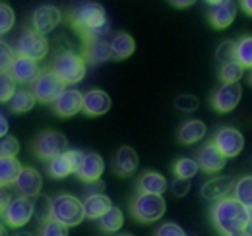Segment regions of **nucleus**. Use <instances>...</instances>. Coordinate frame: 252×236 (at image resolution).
I'll list each match as a JSON object with an SVG mask.
<instances>
[{
  "mask_svg": "<svg viewBox=\"0 0 252 236\" xmlns=\"http://www.w3.org/2000/svg\"><path fill=\"white\" fill-rule=\"evenodd\" d=\"M70 24L84 35L86 43L105 39V35L111 31L109 22H107V14H105L103 6L97 2L78 4L70 14Z\"/></svg>",
  "mask_w": 252,
  "mask_h": 236,
  "instance_id": "1",
  "label": "nucleus"
},
{
  "mask_svg": "<svg viewBox=\"0 0 252 236\" xmlns=\"http://www.w3.org/2000/svg\"><path fill=\"white\" fill-rule=\"evenodd\" d=\"M212 219H214L216 227L225 235L243 233L251 225L249 207L243 206L237 198H223V200H220L214 206Z\"/></svg>",
  "mask_w": 252,
  "mask_h": 236,
  "instance_id": "2",
  "label": "nucleus"
},
{
  "mask_svg": "<svg viewBox=\"0 0 252 236\" xmlns=\"http://www.w3.org/2000/svg\"><path fill=\"white\" fill-rule=\"evenodd\" d=\"M167 211L165 198L159 194H146L140 192L136 196V200L132 202V213L134 219L140 223H156L159 221Z\"/></svg>",
  "mask_w": 252,
  "mask_h": 236,
  "instance_id": "3",
  "label": "nucleus"
},
{
  "mask_svg": "<svg viewBox=\"0 0 252 236\" xmlns=\"http://www.w3.org/2000/svg\"><path fill=\"white\" fill-rule=\"evenodd\" d=\"M53 219L63 223L66 227H76L86 219L84 202L70 194H61L53 200Z\"/></svg>",
  "mask_w": 252,
  "mask_h": 236,
  "instance_id": "4",
  "label": "nucleus"
},
{
  "mask_svg": "<svg viewBox=\"0 0 252 236\" xmlns=\"http://www.w3.org/2000/svg\"><path fill=\"white\" fill-rule=\"evenodd\" d=\"M53 72L63 80V84H80L86 76V60L72 51H64L55 60Z\"/></svg>",
  "mask_w": 252,
  "mask_h": 236,
  "instance_id": "5",
  "label": "nucleus"
},
{
  "mask_svg": "<svg viewBox=\"0 0 252 236\" xmlns=\"http://www.w3.org/2000/svg\"><path fill=\"white\" fill-rule=\"evenodd\" d=\"M16 51H18V57H26V59L32 60H43L49 53V41L45 35L37 33L35 30H26L18 43H16Z\"/></svg>",
  "mask_w": 252,
  "mask_h": 236,
  "instance_id": "6",
  "label": "nucleus"
},
{
  "mask_svg": "<svg viewBox=\"0 0 252 236\" xmlns=\"http://www.w3.org/2000/svg\"><path fill=\"white\" fill-rule=\"evenodd\" d=\"M68 140L64 138V134L61 132H55V130H47L43 132L37 142H35V153L39 159L43 161H53L57 159L59 155H63L68 151Z\"/></svg>",
  "mask_w": 252,
  "mask_h": 236,
  "instance_id": "7",
  "label": "nucleus"
},
{
  "mask_svg": "<svg viewBox=\"0 0 252 236\" xmlns=\"http://www.w3.org/2000/svg\"><path fill=\"white\" fill-rule=\"evenodd\" d=\"M64 91L66 89H64L63 80L55 72H43L32 88L35 99L41 101V103H57V99L63 95Z\"/></svg>",
  "mask_w": 252,
  "mask_h": 236,
  "instance_id": "8",
  "label": "nucleus"
},
{
  "mask_svg": "<svg viewBox=\"0 0 252 236\" xmlns=\"http://www.w3.org/2000/svg\"><path fill=\"white\" fill-rule=\"evenodd\" d=\"M33 213H35V206H33L32 200L26 196H18L10 202V206L6 209H2V219L6 225L20 229L32 221Z\"/></svg>",
  "mask_w": 252,
  "mask_h": 236,
  "instance_id": "9",
  "label": "nucleus"
},
{
  "mask_svg": "<svg viewBox=\"0 0 252 236\" xmlns=\"http://www.w3.org/2000/svg\"><path fill=\"white\" fill-rule=\"evenodd\" d=\"M214 144L229 159V157H237L243 151V148H245V138L235 128H221V130L216 132Z\"/></svg>",
  "mask_w": 252,
  "mask_h": 236,
  "instance_id": "10",
  "label": "nucleus"
},
{
  "mask_svg": "<svg viewBox=\"0 0 252 236\" xmlns=\"http://www.w3.org/2000/svg\"><path fill=\"white\" fill-rule=\"evenodd\" d=\"M208 6L212 8L210 22L216 30H225L235 22L237 2H233V0H214V2H208Z\"/></svg>",
  "mask_w": 252,
  "mask_h": 236,
  "instance_id": "11",
  "label": "nucleus"
},
{
  "mask_svg": "<svg viewBox=\"0 0 252 236\" xmlns=\"http://www.w3.org/2000/svg\"><path fill=\"white\" fill-rule=\"evenodd\" d=\"M241 95H243V88L239 84H223L216 93H214V99H212V105L218 113H231L239 101H241Z\"/></svg>",
  "mask_w": 252,
  "mask_h": 236,
  "instance_id": "12",
  "label": "nucleus"
},
{
  "mask_svg": "<svg viewBox=\"0 0 252 236\" xmlns=\"http://www.w3.org/2000/svg\"><path fill=\"white\" fill-rule=\"evenodd\" d=\"M80 157H82V151H76V149H70L63 155H59L57 159L49 161V165H47L49 175L53 178H66L68 175L76 173Z\"/></svg>",
  "mask_w": 252,
  "mask_h": 236,
  "instance_id": "13",
  "label": "nucleus"
},
{
  "mask_svg": "<svg viewBox=\"0 0 252 236\" xmlns=\"http://www.w3.org/2000/svg\"><path fill=\"white\" fill-rule=\"evenodd\" d=\"M63 16H61V10L55 8V6H41L35 10L32 18V26L33 30L41 35H47L53 30H57V26L61 24Z\"/></svg>",
  "mask_w": 252,
  "mask_h": 236,
  "instance_id": "14",
  "label": "nucleus"
},
{
  "mask_svg": "<svg viewBox=\"0 0 252 236\" xmlns=\"http://www.w3.org/2000/svg\"><path fill=\"white\" fill-rule=\"evenodd\" d=\"M103 171H105V163L97 153H82L78 169H76V175L80 180H84L88 184L97 182L103 175Z\"/></svg>",
  "mask_w": 252,
  "mask_h": 236,
  "instance_id": "15",
  "label": "nucleus"
},
{
  "mask_svg": "<svg viewBox=\"0 0 252 236\" xmlns=\"http://www.w3.org/2000/svg\"><path fill=\"white\" fill-rule=\"evenodd\" d=\"M80 111H84V95L76 89H66L55 103V113L59 117H74Z\"/></svg>",
  "mask_w": 252,
  "mask_h": 236,
  "instance_id": "16",
  "label": "nucleus"
},
{
  "mask_svg": "<svg viewBox=\"0 0 252 236\" xmlns=\"http://www.w3.org/2000/svg\"><path fill=\"white\" fill-rule=\"evenodd\" d=\"M10 74L14 76V80L18 84H32V86L41 76L39 64L32 59H26V57H16L12 68H10Z\"/></svg>",
  "mask_w": 252,
  "mask_h": 236,
  "instance_id": "17",
  "label": "nucleus"
},
{
  "mask_svg": "<svg viewBox=\"0 0 252 236\" xmlns=\"http://www.w3.org/2000/svg\"><path fill=\"white\" fill-rule=\"evenodd\" d=\"M41 188H43V178L32 167H26L16 180V190L20 192V196H26V198L41 196Z\"/></svg>",
  "mask_w": 252,
  "mask_h": 236,
  "instance_id": "18",
  "label": "nucleus"
},
{
  "mask_svg": "<svg viewBox=\"0 0 252 236\" xmlns=\"http://www.w3.org/2000/svg\"><path fill=\"white\" fill-rule=\"evenodd\" d=\"M225 155L221 153L220 149L216 148V144H208L200 149V155H198V165L202 171L206 173H220L221 169L225 167Z\"/></svg>",
  "mask_w": 252,
  "mask_h": 236,
  "instance_id": "19",
  "label": "nucleus"
},
{
  "mask_svg": "<svg viewBox=\"0 0 252 236\" xmlns=\"http://www.w3.org/2000/svg\"><path fill=\"white\" fill-rule=\"evenodd\" d=\"M233 184H235V182H233L231 177H216V178H212V180H208V182L202 186L200 194H202L204 200H218V202H220L223 198H229V192L235 188Z\"/></svg>",
  "mask_w": 252,
  "mask_h": 236,
  "instance_id": "20",
  "label": "nucleus"
},
{
  "mask_svg": "<svg viewBox=\"0 0 252 236\" xmlns=\"http://www.w3.org/2000/svg\"><path fill=\"white\" fill-rule=\"evenodd\" d=\"M111 109V97L101 91V89H92L84 95V111L90 117H101L109 113Z\"/></svg>",
  "mask_w": 252,
  "mask_h": 236,
  "instance_id": "21",
  "label": "nucleus"
},
{
  "mask_svg": "<svg viewBox=\"0 0 252 236\" xmlns=\"http://www.w3.org/2000/svg\"><path fill=\"white\" fill-rule=\"evenodd\" d=\"M113 59V49L111 43H107L105 39H97V41H90L84 47V60L90 64H101L107 60Z\"/></svg>",
  "mask_w": 252,
  "mask_h": 236,
  "instance_id": "22",
  "label": "nucleus"
},
{
  "mask_svg": "<svg viewBox=\"0 0 252 236\" xmlns=\"http://www.w3.org/2000/svg\"><path fill=\"white\" fill-rule=\"evenodd\" d=\"M138 169V153L132 148H121L115 157V173L119 177H130Z\"/></svg>",
  "mask_w": 252,
  "mask_h": 236,
  "instance_id": "23",
  "label": "nucleus"
},
{
  "mask_svg": "<svg viewBox=\"0 0 252 236\" xmlns=\"http://www.w3.org/2000/svg\"><path fill=\"white\" fill-rule=\"evenodd\" d=\"M84 209H86V217L90 221H101L103 215L113 209V204H111V198L105 196V194H95V196H88L84 200Z\"/></svg>",
  "mask_w": 252,
  "mask_h": 236,
  "instance_id": "24",
  "label": "nucleus"
},
{
  "mask_svg": "<svg viewBox=\"0 0 252 236\" xmlns=\"http://www.w3.org/2000/svg\"><path fill=\"white\" fill-rule=\"evenodd\" d=\"M206 130L208 128L202 120H187L179 130V142L185 144V146L196 144L206 136Z\"/></svg>",
  "mask_w": 252,
  "mask_h": 236,
  "instance_id": "25",
  "label": "nucleus"
},
{
  "mask_svg": "<svg viewBox=\"0 0 252 236\" xmlns=\"http://www.w3.org/2000/svg\"><path fill=\"white\" fill-rule=\"evenodd\" d=\"M111 49H113V59L125 60L134 55L136 51V43L128 33H117L111 41Z\"/></svg>",
  "mask_w": 252,
  "mask_h": 236,
  "instance_id": "26",
  "label": "nucleus"
},
{
  "mask_svg": "<svg viewBox=\"0 0 252 236\" xmlns=\"http://www.w3.org/2000/svg\"><path fill=\"white\" fill-rule=\"evenodd\" d=\"M22 171H24V167H22L14 157H2V161H0V180H2V188H8L10 184H16V180H18Z\"/></svg>",
  "mask_w": 252,
  "mask_h": 236,
  "instance_id": "27",
  "label": "nucleus"
},
{
  "mask_svg": "<svg viewBox=\"0 0 252 236\" xmlns=\"http://www.w3.org/2000/svg\"><path fill=\"white\" fill-rule=\"evenodd\" d=\"M138 188L140 192H146V194H163L165 188H167V180L165 177H161L159 173H144L140 180H138Z\"/></svg>",
  "mask_w": 252,
  "mask_h": 236,
  "instance_id": "28",
  "label": "nucleus"
},
{
  "mask_svg": "<svg viewBox=\"0 0 252 236\" xmlns=\"http://www.w3.org/2000/svg\"><path fill=\"white\" fill-rule=\"evenodd\" d=\"M35 95H33L32 91H26V89H18L16 91V95L12 97V101H10V109H12V113H28V111H32L33 107H35Z\"/></svg>",
  "mask_w": 252,
  "mask_h": 236,
  "instance_id": "29",
  "label": "nucleus"
},
{
  "mask_svg": "<svg viewBox=\"0 0 252 236\" xmlns=\"http://www.w3.org/2000/svg\"><path fill=\"white\" fill-rule=\"evenodd\" d=\"M99 223H101V229L105 233H117L125 225V215H123V211L119 207H113L103 215V219Z\"/></svg>",
  "mask_w": 252,
  "mask_h": 236,
  "instance_id": "30",
  "label": "nucleus"
},
{
  "mask_svg": "<svg viewBox=\"0 0 252 236\" xmlns=\"http://www.w3.org/2000/svg\"><path fill=\"white\" fill-rule=\"evenodd\" d=\"M35 206V213L33 217L41 223V225H47L51 219H53V200L47 198V196H37V200L33 202Z\"/></svg>",
  "mask_w": 252,
  "mask_h": 236,
  "instance_id": "31",
  "label": "nucleus"
},
{
  "mask_svg": "<svg viewBox=\"0 0 252 236\" xmlns=\"http://www.w3.org/2000/svg\"><path fill=\"white\" fill-rule=\"evenodd\" d=\"M235 198L247 206L249 209L252 207V177H243L235 184Z\"/></svg>",
  "mask_w": 252,
  "mask_h": 236,
  "instance_id": "32",
  "label": "nucleus"
},
{
  "mask_svg": "<svg viewBox=\"0 0 252 236\" xmlns=\"http://www.w3.org/2000/svg\"><path fill=\"white\" fill-rule=\"evenodd\" d=\"M237 62L243 68H251L252 70V35L243 37L237 43Z\"/></svg>",
  "mask_w": 252,
  "mask_h": 236,
  "instance_id": "33",
  "label": "nucleus"
},
{
  "mask_svg": "<svg viewBox=\"0 0 252 236\" xmlns=\"http://www.w3.org/2000/svg\"><path fill=\"white\" fill-rule=\"evenodd\" d=\"M243 72H245V68L239 62H229V64L221 66L220 78L223 84H239V80L243 78Z\"/></svg>",
  "mask_w": 252,
  "mask_h": 236,
  "instance_id": "34",
  "label": "nucleus"
},
{
  "mask_svg": "<svg viewBox=\"0 0 252 236\" xmlns=\"http://www.w3.org/2000/svg\"><path fill=\"white\" fill-rule=\"evenodd\" d=\"M216 59L223 64H229V62H237V43L235 41H221L218 51H216Z\"/></svg>",
  "mask_w": 252,
  "mask_h": 236,
  "instance_id": "35",
  "label": "nucleus"
},
{
  "mask_svg": "<svg viewBox=\"0 0 252 236\" xmlns=\"http://www.w3.org/2000/svg\"><path fill=\"white\" fill-rule=\"evenodd\" d=\"M198 169H200V165H198L194 159H189V157L179 159V161L175 163V167H173L177 178H189V180L198 173Z\"/></svg>",
  "mask_w": 252,
  "mask_h": 236,
  "instance_id": "36",
  "label": "nucleus"
},
{
  "mask_svg": "<svg viewBox=\"0 0 252 236\" xmlns=\"http://www.w3.org/2000/svg\"><path fill=\"white\" fill-rule=\"evenodd\" d=\"M16 80H14V76L10 74V72H2V76H0V101L2 103H8V101H12V97L16 95Z\"/></svg>",
  "mask_w": 252,
  "mask_h": 236,
  "instance_id": "37",
  "label": "nucleus"
},
{
  "mask_svg": "<svg viewBox=\"0 0 252 236\" xmlns=\"http://www.w3.org/2000/svg\"><path fill=\"white\" fill-rule=\"evenodd\" d=\"M14 22H16L14 10H12L6 2H2V4H0V33H2V35L8 33V31L14 28Z\"/></svg>",
  "mask_w": 252,
  "mask_h": 236,
  "instance_id": "38",
  "label": "nucleus"
},
{
  "mask_svg": "<svg viewBox=\"0 0 252 236\" xmlns=\"http://www.w3.org/2000/svg\"><path fill=\"white\" fill-rule=\"evenodd\" d=\"M175 107H177L181 113H194V111L200 107V101H198V97L185 93V95H179V97L175 99Z\"/></svg>",
  "mask_w": 252,
  "mask_h": 236,
  "instance_id": "39",
  "label": "nucleus"
},
{
  "mask_svg": "<svg viewBox=\"0 0 252 236\" xmlns=\"http://www.w3.org/2000/svg\"><path fill=\"white\" fill-rule=\"evenodd\" d=\"M41 236H68V227L59 223L57 219H51L47 225H43Z\"/></svg>",
  "mask_w": 252,
  "mask_h": 236,
  "instance_id": "40",
  "label": "nucleus"
},
{
  "mask_svg": "<svg viewBox=\"0 0 252 236\" xmlns=\"http://www.w3.org/2000/svg\"><path fill=\"white\" fill-rule=\"evenodd\" d=\"M18 151H20V144H18L16 138H12V136H4L2 138V142H0V153H2V157H14L16 159Z\"/></svg>",
  "mask_w": 252,
  "mask_h": 236,
  "instance_id": "41",
  "label": "nucleus"
},
{
  "mask_svg": "<svg viewBox=\"0 0 252 236\" xmlns=\"http://www.w3.org/2000/svg\"><path fill=\"white\" fill-rule=\"evenodd\" d=\"M0 49H2V55H0V66H2V72H8L10 68H12V64H14V51H12V47L6 43V41H2L0 43Z\"/></svg>",
  "mask_w": 252,
  "mask_h": 236,
  "instance_id": "42",
  "label": "nucleus"
},
{
  "mask_svg": "<svg viewBox=\"0 0 252 236\" xmlns=\"http://www.w3.org/2000/svg\"><path fill=\"white\" fill-rule=\"evenodd\" d=\"M171 192L175 198H185L190 192V180L189 178H175V182L171 184Z\"/></svg>",
  "mask_w": 252,
  "mask_h": 236,
  "instance_id": "43",
  "label": "nucleus"
},
{
  "mask_svg": "<svg viewBox=\"0 0 252 236\" xmlns=\"http://www.w3.org/2000/svg\"><path fill=\"white\" fill-rule=\"evenodd\" d=\"M156 236H187V235H185V231L177 223H165V225H161L158 231H156Z\"/></svg>",
  "mask_w": 252,
  "mask_h": 236,
  "instance_id": "44",
  "label": "nucleus"
},
{
  "mask_svg": "<svg viewBox=\"0 0 252 236\" xmlns=\"http://www.w3.org/2000/svg\"><path fill=\"white\" fill-rule=\"evenodd\" d=\"M103 190H105V186L97 180V182H90L88 186H86V194L88 196H95V194H103Z\"/></svg>",
  "mask_w": 252,
  "mask_h": 236,
  "instance_id": "45",
  "label": "nucleus"
},
{
  "mask_svg": "<svg viewBox=\"0 0 252 236\" xmlns=\"http://www.w3.org/2000/svg\"><path fill=\"white\" fill-rule=\"evenodd\" d=\"M12 200H14V198H12V196H8V190L4 188V190H2V204H0L2 209H6V207L10 206V202H12Z\"/></svg>",
  "mask_w": 252,
  "mask_h": 236,
  "instance_id": "46",
  "label": "nucleus"
},
{
  "mask_svg": "<svg viewBox=\"0 0 252 236\" xmlns=\"http://www.w3.org/2000/svg\"><path fill=\"white\" fill-rule=\"evenodd\" d=\"M0 122H2L0 132H2V138H4V136H8V118H6V115H2V117H0Z\"/></svg>",
  "mask_w": 252,
  "mask_h": 236,
  "instance_id": "47",
  "label": "nucleus"
},
{
  "mask_svg": "<svg viewBox=\"0 0 252 236\" xmlns=\"http://www.w3.org/2000/svg\"><path fill=\"white\" fill-rule=\"evenodd\" d=\"M194 2L192 0H181V2H171V6H175V8H190Z\"/></svg>",
  "mask_w": 252,
  "mask_h": 236,
  "instance_id": "48",
  "label": "nucleus"
},
{
  "mask_svg": "<svg viewBox=\"0 0 252 236\" xmlns=\"http://www.w3.org/2000/svg\"><path fill=\"white\" fill-rule=\"evenodd\" d=\"M241 8H243L249 16H252V0H243V2H241Z\"/></svg>",
  "mask_w": 252,
  "mask_h": 236,
  "instance_id": "49",
  "label": "nucleus"
},
{
  "mask_svg": "<svg viewBox=\"0 0 252 236\" xmlns=\"http://www.w3.org/2000/svg\"><path fill=\"white\" fill-rule=\"evenodd\" d=\"M14 236H33V235L28 233V231H18V233H14Z\"/></svg>",
  "mask_w": 252,
  "mask_h": 236,
  "instance_id": "50",
  "label": "nucleus"
},
{
  "mask_svg": "<svg viewBox=\"0 0 252 236\" xmlns=\"http://www.w3.org/2000/svg\"><path fill=\"white\" fill-rule=\"evenodd\" d=\"M227 236H252V235L247 233V231H243V233H235V235H227Z\"/></svg>",
  "mask_w": 252,
  "mask_h": 236,
  "instance_id": "51",
  "label": "nucleus"
},
{
  "mask_svg": "<svg viewBox=\"0 0 252 236\" xmlns=\"http://www.w3.org/2000/svg\"><path fill=\"white\" fill-rule=\"evenodd\" d=\"M249 215H251V227H252V207L249 209Z\"/></svg>",
  "mask_w": 252,
  "mask_h": 236,
  "instance_id": "52",
  "label": "nucleus"
},
{
  "mask_svg": "<svg viewBox=\"0 0 252 236\" xmlns=\"http://www.w3.org/2000/svg\"><path fill=\"white\" fill-rule=\"evenodd\" d=\"M2 236H8L6 235V229H4V227H2Z\"/></svg>",
  "mask_w": 252,
  "mask_h": 236,
  "instance_id": "53",
  "label": "nucleus"
},
{
  "mask_svg": "<svg viewBox=\"0 0 252 236\" xmlns=\"http://www.w3.org/2000/svg\"><path fill=\"white\" fill-rule=\"evenodd\" d=\"M249 78H251V84H252V70H251V76H249Z\"/></svg>",
  "mask_w": 252,
  "mask_h": 236,
  "instance_id": "54",
  "label": "nucleus"
},
{
  "mask_svg": "<svg viewBox=\"0 0 252 236\" xmlns=\"http://www.w3.org/2000/svg\"><path fill=\"white\" fill-rule=\"evenodd\" d=\"M119 236H134V235H119Z\"/></svg>",
  "mask_w": 252,
  "mask_h": 236,
  "instance_id": "55",
  "label": "nucleus"
}]
</instances>
